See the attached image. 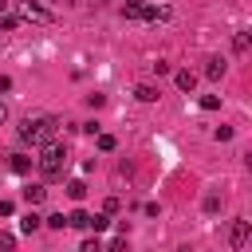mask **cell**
<instances>
[{"label": "cell", "instance_id": "obj_1", "mask_svg": "<svg viewBox=\"0 0 252 252\" xmlns=\"http://www.w3.org/2000/svg\"><path fill=\"white\" fill-rule=\"evenodd\" d=\"M35 165H39V173H43L47 181H55V177H63V165H67V154H63V146H59V142H47V146L39 150V158H35Z\"/></svg>", "mask_w": 252, "mask_h": 252}, {"label": "cell", "instance_id": "obj_2", "mask_svg": "<svg viewBox=\"0 0 252 252\" xmlns=\"http://www.w3.org/2000/svg\"><path fill=\"white\" fill-rule=\"evenodd\" d=\"M51 134H55V118H24L20 122V138L32 146H47Z\"/></svg>", "mask_w": 252, "mask_h": 252}, {"label": "cell", "instance_id": "obj_3", "mask_svg": "<svg viewBox=\"0 0 252 252\" xmlns=\"http://www.w3.org/2000/svg\"><path fill=\"white\" fill-rule=\"evenodd\" d=\"M248 236H252V224H248L244 217H236V220H232V228H228V244H232V248H244V244H248Z\"/></svg>", "mask_w": 252, "mask_h": 252}, {"label": "cell", "instance_id": "obj_4", "mask_svg": "<svg viewBox=\"0 0 252 252\" xmlns=\"http://www.w3.org/2000/svg\"><path fill=\"white\" fill-rule=\"evenodd\" d=\"M20 12H24L28 20H51V12H47V8H39L35 0H20Z\"/></svg>", "mask_w": 252, "mask_h": 252}, {"label": "cell", "instance_id": "obj_5", "mask_svg": "<svg viewBox=\"0 0 252 252\" xmlns=\"http://www.w3.org/2000/svg\"><path fill=\"white\" fill-rule=\"evenodd\" d=\"M67 224H71V228H83V232H91V213H87V209H75V213L67 217Z\"/></svg>", "mask_w": 252, "mask_h": 252}, {"label": "cell", "instance_id": "obj_6", "mask_svg": "<svg viewBox=\"0 0 252 252\" xmlns=\"http://www.w3.org/2000/svg\"><path fill=\"white\" fill-rule=\"evenodd\" d=\"M134 98H138V102H158V87L138 83V87H134Z\"/></svg>", "mask_w": 252, "mask_h": 252}, {"label": "cell", "instance_id": "obj_7", "mask_svg": "<svg viewBox=\"0 0 252 252\" xmlns=\"http://www.w3.org/2000/svg\"><path fill=\"white\" fill-rule=\"evenodd\" d=\"M39 224H43V217H39V213L32 209V213H24V220H20V232H28V236H32V232H35Z\"/></svg>", "mask_w": 252, "mask_h": 252}, {"label": "cell", "instance_id": "obj_8", "mask_svg": "<svg viewBox=\"0 0 252 252\" xmlns=\"http://www.w3.org/2000/svg\"><path fill=\"white\" fill-rule=\"evenodd\" d=\"M8 165H12V173H20V177H24V173L32 169V158H28V154H12V161H8Z\"/></svg>", "mask_w": 252, "mask_h": 252}, {"label": "cell", "instance_id": "obj_9", "mask_svg": "<svg viewBox=\"0 0 252 252\" xmlns=\"http://www.w3.org/2000/svg\"><path fill=\"white\" fill-rule=\"evenodd\" d=\"M248 47H252V35H248V32H236V35H232V51H236V55H244Z\"/></svg>", "mask_w": 252, "mask_h": 252}, {"label": "cell", "instance_id": "obj_10", "mask_svg": "<svg viewBox=\"0 0 252 252\" xmlns=\"http://www.w3.org/2000/svg\"><path fill=\"white\" fill-rule=\"evenodd\" d=\"M67 197H71V201H83V197H87V181H79V177L67 181Z\"/></svg>", "mask_w": 252, "mask_h": 252}, {"label": "cell", "instance_id": "obj_11", "mask_svg": "<svg viewBox=\"0 0 252 252\" xmlns=\"http://www.w3.org/2000/svg\"><path fill=\"white\" fill-rule=\"evenodd\" d=\"M43 197H47V189H43V185H28V189H24V201H28V205H39Z\"/></svg>", "mask_w": 252, "mask_h": 252}, {"label": "cell", "instance_id": "obj_12", "mask_svg": "<svg viewBox=\"0 0 252 252\" xmlns=\"http://www.w3.org/2000/svg\"><path fill=\"white\" fill-rule=\"evenodd\" d=\"M173 79H177V87H181V91H193V87H197V75H193V71H177Z\"/></svg>", "mask_w": 252, "mask_h": 252}, {"label": "cell", "instance_id": "obj_13", "mask_svg": "<svg viewBox=\"0 0 252 252\" xmlns=\"http://www.w3.org/2000/svg\"><path fill=\"white\" fill-rule=\"evenodd\" d=\"M220 75H224V63L220 59H209L205 63V79H220Z\"/></svg>", "mask_w": 252, "mask_h": 252}, {"label": "cell", "instance_id": "obj_14", "mask_svg": "<svg viewBox=\"0 0 252 252\" xmlns=\"http://www.w3.org/2000/svg\"><path fill=\"white\" fill-rule=\"evenodd\" d=\"M114 146H118V142H114V134H98V150H102V154H110Z\"/></svg>", "mask_w": 252, "mask_h": 252}, {"label": "cell", "instance_id": "obj_15", "mask_svg": "<svg viewBox=\"0 0 252 252\" xmlns=\"http://www.w3.org/2000/svg\"><path fill=\"white\" fill-rule=\"evenodd\" d=\"M43 224H51V228H67V217H63V213H51V217H43Z\"/></svg>", "mask_w": 252, "mask_h": 252}, {"label": "cell", "instance_id": "obj_16", "mask_svg": "<svg viewBox=\"0 0 252 252\" xmlns=\"http://www.w3.org/2000/svg\"><path fill=\"white\" fill-rule=\"evenodd\" d=\"M16 248V232H0V252H12Z\"/></svg>", "mask_w": 252, "mask_h": 252}, {"label": "cell", "instance_id": "obj_17", "mask_svg": "<svg viewBox=\"0 0 252 252\" xmlns=\"http://www.w3.org/2000/svg\"><path fill=\"white\" fill-rule=\"evenodd\" d=\"M79 252H102V240H98V236H87V240H83V248H79Z\"/></svg>", "mask_w": 252, "mask_h": 252}, {"label": "cell", "instance_id": "obj_18", "mask_svg": "<svg viewBox=\"0 0 252 252\" xmlns=\"http://www.w3.org/2000/svg\"><path fill=\"white\" fill-rule=\"evenodd\" d=\"M217 209H220V193H209L205 197V213H217Z\"/></svg>", "mask_w": 252, "mask_h": 252}, {"label": "cell", "instance_id": "obj_19", "mask_svg": "<svg viewBox=\"0 0 252 252\" xmlns=\"http://www.w3.org/2000/svg\"><path fill=\"white\" fill-rule=\"evenodd\" d=\"M106 224H110V217H106V213H98V217H91V228H94V232H102Z\"/></svg>", "mask_w": 252, "mask_h": 252}, {"label": "cell", "instance_id": "obj_20", "mask_svg": "<svg viewBox=\"0 0 252 252\" xmlns=\"http://www.w3.org/2000/svg\"><path fill=\"white\" fill-rule=\"evenodd\" d=\"M110 252H130V244H126V236H114V240H110Z\"/></svg>", "mask_w": 252, "mask_h": 252}, {"label": "cell", "instance_id": "obj_21", "mask_svg": "<svg viewBox=\"0 0 252 252\" xmlns=\"http://www.w3.org/2000/svg\"><path fill=\"white\" fill-rule=\"evenodd\" d=\"M16 24H20V20H16V16H0V32H12V28H16Z\"/></svg>", "mask_w": 252, "mask_h": 252}, {"label": "cell", "instance_id": "obj_22", "mask_svg": "<svg viewBox=\"0 0 252 252\" xmlns=\"http://www.w3.org/2000/svg\"><path fill=\"white\" fill-rule=\"evenodd\" d=\"M150 71H154V75H169V63H165V59H158V63H150Z\"/></svg>", "mask_w": 252, "mask_h": 252}, {"label": "cell", "instance_id": "obj_23", "mask_svg": "<svg viewBox=\"0 0 252 252\" xmlns=\"http://www.w3.org/2000/svg\"><path fill=\"white\" fill-rule=\"evenodd\" d=\"M201 106H205V110H217V106H220V98H217V94H205V98H201Z\"/></svg>", "mask_w": 252, "mask_h": 252}, {"label": "cell", "instance_id": "obj_24", "mask_svg": "<svg viewBox=\"0 0 252 252\" xmlns=\"http://www.w3.org/2000/svg\"><path fill=\"white\" fill-rule=\"evenodd\" d=\"M12 213H16V205L12 201H0V217H12Z\"/></svg>", "mask_w": 252, "mask_h": 252}, {"label": "cell", "instance_id": "obj_25", "mask_svg": "<svg viewBox=\"0 0 252 252\" xmlns=\"http://www.w3.org/2000/svg\"><path fill=\"white\" fill-rule=\"evenodd\" d=\"M0 91H12V79L8 75H0Z\"/></svg>", "mask_w": 252, "mask_h": 252}, {"label": "cell", "instance_id": "obj_26", "mask_svg": "<svg viewBox=\"0 0 252 252\" xmlns=\"http://www.w3.org/2000/svg\"><path fill=\"white\" fill-rule=\"evenodd\" d=\"M4 114H8V110H4V102H0V122H4Z\"/></svg>", "mask_w": 252, "mask_h": 252}, {"label": "cell", "instance_id": "obj_27", "mask_svg": "<svg viewBox=\"0 0 252 252\" xmlns=\"http://www.w3.org/2000/svg\"><path fill=\"white\" fill-rule=\"evenodd\" d=\"M4 8H8V0H0V16H4Z\"/></svg>", "mask_w": 252, "mask_h": 252}]
</instances>
